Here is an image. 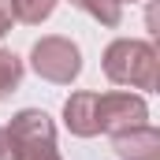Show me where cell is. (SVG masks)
Instances as JSON below:
<instances>
[{
	"label": "cell",
	"mask_w": 160,
	"mask_h": 160,
	"mask_svg": "<svg viewBox=\"0 0 160 160\" xmlns=\"http://www.w3.org/2000/svg\"><path fill=\"white\" fill-rule=\"evenodd\" d=\"M8 138H11L15 160H60L52 119L38 108H26L8 123Z\"/></svg>",
	"instance_id": "7a4b0ae2"
},
{
	"label": "cell",
	"mask_w": 160,
	"mask_h": 160,
	"mask_svg": "<svg viewBox=\"0 0 160 160\" xmlns=\"http://www.w3.org/2000/svg\"><path fill=\"white\" fill-rule=\"evenodd\" d=\"M112 149L123 160H160V130L157 127H130L112 134Z\"/></svg>",
	"instance_id": "5b68a950"
},
{
	"label": "cell",
	"mask_w": 160,
	"mask_h": 160,
	"mask_svg": "<svg viewBox=\"0 0 160 160\" xmlns=\"http://www.w3.org/2000/svg\"><path fill=\"white\" fill-rule=\"evenodd\" d=\"M19 82H22V60H19L15 52H4V48H0V101H4L8 93H15Z\"/></svg>",
	"instance_id": "52a82bcc"
},
{
	"label": "cell",
	"mask_w": 160,
	"mask_h": 160,
	"mask_svg": "<svg viewBox=\"0 0 160 160\" xmlns=\"http://www.w3.org/2000/svg\"><path fill=\"white\" fill-rule=\"evenodd\" d=\"M52 4H56V0H11V15H15L19 22L38 26L41 19L52 15Z\"/></svg>",
	"instance_id": "ba28073f"
},
{
	"label": "cell",
	"mask_w": 160,
	"mask_h": 160,
	"mask_svg": "<svg viewBox=\"0 0 160 160\" xmlns=\"http://www.w3.org/2000/svg\"><path fill=\"white\" fill-rule=\"evenodd\" d=\"M75 8H82V11H89L97 22H104V26H119V0H71Z\"/></svg>",
	"instance_id": "9c48e42d"
},
{
	"label": "cell",
	"mask_w": 160,
	"mask_h": 160,
	"mask_svg": "<svg viewBox=\"0 0 160 160\" xmlns=\"http://www.w3.org/2000/svg\"><path fill=\"white\" fill-rule=\"evenodd\" d=\"M104 75L116 82V86L157 89V82H160L157 48H153L149 41H130V38L112 41L108 52H104Z\"/></svg>",
	"instance_id": "6da1fadb"
},
{
	"label": "cell",
	"mask_w": 160,
	"mask_h": 160,
	"mask_svg": "<svg viewBox=\"0 0 160 160\" xmlns=\"http://www.w3.org/2000/svg\"><path fill=\"white\" fill-rule=\"evenodd\" d=\"M119 4H123V0H119Z\"/></svg>",
	"instance_id": "7c38bea8"
},
{
	"label": "cell",
	"mask_w": 160,
	"mask_h": 160,
	"mask_svg": "<svg viewBox=\"0 0 160 160\" xmlns=\"http://www.w3.org/2000/svg\"><path fill=\"white\" fill-rule=\"evenodd\" d=\"M11 19H15V15H11V0H0V38L8 34V26H11Z\"/></svg>",
	"instance_id": "30bf717a"
},
{
	"label": "cell",
	"mask_w": 160,
	"mask_h": 160,
	"mask_svg": "<svg viewBox=\"0 0 160 160\" xmlns=\"http://www.w3.org/2000/svg\"><path fill=\"white\" fill-rule=\"evenodd\" d=\"M63 116H67L71 134L93 138V134H97V93H75V97L63 104Z\"/></svg>",
	"instance_id": "8992f818"
},
{
	"label": "cell",
	"mask_w": 160,
	"mask_h": 160,
	"mask_svg": "<svg viewBox=\"0 0 160 160\" xmlns=\"http://www.w3.org/2000/svg\"><path fill=\"white\" fill-rule=\"evenodd\" d=\"M0 160H15V149H11V138H8V127H0Z\"/></svg>",
	"instance_id": "8fae6325"
},
{
	"label": "cell",
	"mask_w": 160,
	"mask_h": 160,
	"mask_svg": "<svg viewBox=\"0 0 160 160\" xmlns=\"http://www.w3.org/2000/svg\"><path fill=\"white\" fill-rule=\"evenodd\" d=\"M34 71L48 82H71L82 71V56L67 38H41L34 45Z\"/></svg>",
	"instance_id": "3957f363"
},
{
	"label": "cell",
	"mask_w": 160,
	"mask_h": 160,
	"mask_svg": "<svg viewBox=\"0 0 160 160\" xmlns=\"http://www.w3.org/2000/svg\"><path fill=\"white\" fill-rule=\"evenodd\" d=\"M145 101L134 93H97V134H119L145 123Z\"/></svg>",
	"instance_id": "277c9868"
}]
</instances>
